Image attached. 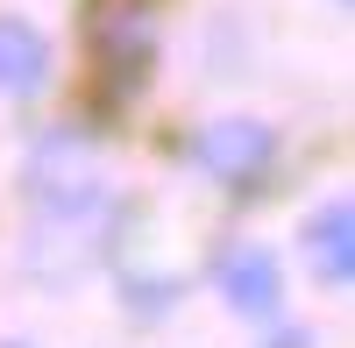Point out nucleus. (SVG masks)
<instances>
[{"label": "nucleus", "instance_id": "nucleus-1", "mask_svg": "<svg viewBox=\"0 0 355 348\" xmlns=\"http://www.w3.org/2000/svg\"><path fill=\"white\" fill-rule=\"evenodd\" d=\"M192 150H199V164L214 171V178H256V164L270 157V128L234 114V121L199 128V142H192Z\"/></svg>", "mask_w": 355, "mask_h": 348}, {"label": "nucleus", "instance_id": "nucleus-6", "mask_svg": "<svg viewBox=\"0 0 355 348\" xmlns=\"http://www.w3.org/2000/svg\"><path fill=\"white\" fill-rule=\"evenodd\" d=\"M341 8H348V0H341Z\"/></svg>", "mask_w": 355, "mask_h": 348}, {"label": "nucleus", "instance_id": "nucleus-2", "mask_svg": "<svg viewBox=\"0 0 355 348\" xmlns=\"http://www.w3.org/2000/svg\"><path fill=\"white\" fill-rule=\"evenodd\" d=\"M306 263H313L320 284H334V292L355 277V207L348 199H334L320 220H306Z\"/></svg>", "mask_w": 355, "mask_h": 348}, {"label": "nucleus", "instance_id": "nucleus-4", "mask_svg": "<svg viewBox=\"0 0 355 348\" xmlns=\"http://www.w3.org/2000/svg\"><path fill=\"white\" fill-rule=\"evenodd\" d=\"M220 292L234 313H277V263L263 249H234L220 270Z\"/></svg>", "mask_w": 355, "mask_h": 348}, {"label": "nucleus", "instance_id": "nucleus-3", "mask_svg": "<svg viewBox=\"0 0 355 348\" xmlns=\"http://www.w3.org/2000/svg\"><path fill=\"white\" fill-rule=\"evenodd\" d=\"M50 78V43L28 21H0V93H43Z\"/></svg>", "mask_w": 355, "mask_h": 348}, {"label": "nucleus", "instance_id": "nucleus-5", "mask_svg": "<svg viewBox=\"0 0 355 348\" xmlns=\"http://www.w3.org/2000/svg\"><path fill=\"white\" fill-rule=\"evenodd\" d=\"M0 348H28V341H0Z\"/></svg>", "mask_w": 355, "mask_h": 348}]
</instances>
